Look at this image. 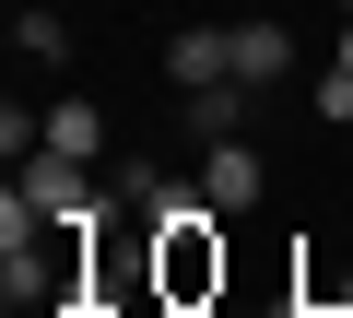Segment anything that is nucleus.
Instances as JSON below:
<instances>
[{
	"label": "nucleus",
	"instance_id": "nucleus-1",
	"mask_svg": "<svg viewBox=\"0 0 353 318\" xmlns=\"http://www.w3.org/2000/svg\"><path fill=\"white\" fill-rule=\"evenodd\" d=\"M12 201L24 212H48V224H118L106 212V189H94V166H83V153H24V166H12Z\"/></svg>",
	"mask_w": 353,
	"mask_h": 318
},
{
	"label": "nucleus",
	"instance_id": "nucleus-2",
	"mask_svg": "<svg viewBox=\"0 0 353 318\" xmlns=\"http://www.w3.org/2000/svg\"><path fill=\"white\" fill-rule=\"evenodd\" d=\"M189 189H201V201H212V212L236 224V212H259V189H271V166H259V141L236 130V141H201V177H189Z\"/></svg>",
	"mask_w": 353,
	"mask_h": 318
},
{
	"label": "nucleus",
	"instance_id": "nucleus-3",
	"mask_svg": "<svg viewBox=\"0 0 353 318\" xmlns=\"http://www.w3.org/2000/svg\"><path fill=\"white\" fill-rule=\"evenodd\" d=\"M165 83H176V95L236 83V24H189V36H165Z\"/></svg>",
	"mask_w": 353,
	"mask_h": 318
},
{
	"label": "nucleus",
	"instance_id": "nucleus-4",
	"mask_svg": "<svg viewBox=\"0 0 353 318\" xmlns=\"http://www.w3.org/2000/svg\"><path fill=\"white\" fill-rule=\"evenodd\" d=\"M283 71H294V36H283L271 12H248V24H236V83L259 95V83H283Z\"/></svg>",
	"mask_w": 353,
	"mask_h": 318
},
{
	"label": "nucleus",
	"instance_id": "nucleus-5",
	"mask_svg": "<svg viewBox=\"0 0 353 318\" xmlns=\"http://www.w3.org/2000/svg\"><path fill=\"white\" fill-rule=\"evenodd\" d=\"M176 130H189V141H236V130H248V83H201Z\"/></svg>",
	"mask_w": 353,
	"mask_h": 318
},
{
	"label": "nucleus",
	"instance_id": "nucleus-6",
	"mask_svg": "<svg viewBox=\"0 0 353 318\" xmlns=\"http://www.w3.org/2000/svg\"><path fill=\"white\" fill-rule=\"evenodd\" d=\"M48 153H83V166H94V153H106V106L94 95H59L48 106Z\"/></svg>",
	"mask_w": 353,
	"mask_h": 318
},
{
	"label": "nucleus",
	"instance_id": "nucleus-7",
	"mask_svg": "<svg viewBox=\"0 0 353 318\" xmlns=\"http://www.w3.org/2000/svg\"><path fill=\"white\" fill-rule=\"evenodd\" d=\"M165 189H176V177H165V166H153V153H130V166H118V201H130V212H153V201H165Z\"/></svg>",
	"mask_w": 353,
	"mask_h": 318
},
{
	"label": "nucleus",
	"instance_id": "nucleus-8",
	"mask_svg": "<svg viewBox=\"0 0 353 318\" xmlns=\"http://www.w3.org/2000/svg\"><path fill=\"white\" fill-rule=\"evenodd\" d=\"M12 48H24V59H59V48H71V24H59V12H24V24H12Z\"/></svg>",
	"mask_w": 353,
	"mask_h": 318
},
{
	"label": "nucleus",
	"instance_id": "nucleus-9",
	"mask_svg": "<svg viewBox=\"0 0 353 318\" xmlns=\"http://www.w3.org/2000/svg\"><path fill=\"white\" fill-rule=\"evenodd\" d=\"M318 118H341V130H353V71H341V59L318 71Z\"/></svg>",
	"mask_w": 353,
	"mask_h": 318
},
{
	"label": "nucleus",
	"instance_id": "nucleus-10",
	"mask_svg": "<svg viewBox=\"0 0 353 318\" xmlns=\"http://www.w3.org/2000/svg\"><path fill=\"white\" fill-rule=\"evenodd\" d=\"M330 59H341V71H353V12H341V48H330Z\"/></svg>",
	"mask_w": 353,
	"mask_h": 318
},
{
	"label": "nucleus",
	"instance_id": "nucleus-11",
	"mask_svg": "<svg viewBox=\"0 0 353 318\" xmlns=\"http://www.w3.org/2000/svg\"><path fill=\"white\" fill-rule=\"evenodd\" d=\"M341 12H353V0H341Z\"/></svg>",
	"mask_w": 353,
	"mask_h": 318
},
{
	"label": "nucleus",
	"instance_id": "nucleus-12",
	"mask_svg": "<svg viewBox=\"0 0 353 318\" xmlns=\"http://www.w3.org/2000/svg\"><path fill=\"white\" fill-rule=\"evenodd\" d=\"M341 318H353V306H341Z\"/></svg>",
	"mask_w": 353,
	"mask_h": 318
}]
</instances>
